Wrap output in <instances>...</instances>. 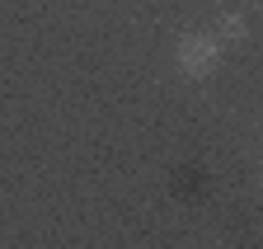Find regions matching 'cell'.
<instances>
[{
    "mask_svg": "<svg viewBox=\"0 0 263 249\" xmlns=\"http://www.w3.org/2000/svg\"><path fill=\"white\" fill-rule=\"evenodd\" d=\"M212 38H216L221 47H226V43H230V47H240V43L249 38V28H245V19H240V14H221V19H216V33H212Z\"/></svg>",
    "mask_w": 263,
    "mask_h": 249,
    "instance_id": "2",
    "label": "cell"
},
{
    "mask_svg": "<svg viewBox=\"0 0 263 249\" xmlns=\"http://www.w3.org/2000/svg\"><path fill=\"white\" fill-rule=\"evenodd\" d=\"M216 61H221V43H216L212 33H183V38L174 43V66H179V75H188V80H207V75L216 71Z\"/></svg>",
    "mask_w": 263,
    "mask_h": 249,
    "instance_id": "1",
    "label": "cell"
}]
</instances>
